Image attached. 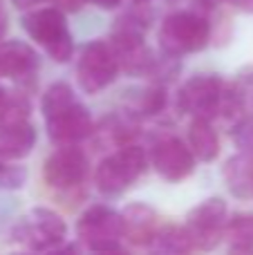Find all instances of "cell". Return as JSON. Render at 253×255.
<instances>
[{
    "label": "cell",
    "instance_id": "ac0fdd59",
    "mask_svg": "<svg viewBox=\"0 0 253 255\" xmlns=\"http://www.w3.org/2000/svg\"><path fill=\"white\" fill-rule=\"evenodd\" d=\"M188 145L195 152L197 161H215L220 154V136L215 128L211 126V119L195 117L188 128Z\"/></svg>",
    "mask_w": 253,
    "mask_h": 255
},
{
    "label": "cell",
    "instance_id": "83f0119b",
    "mask_svg": "<svg viewBox=\"0 0 253 255\" xmlns=\"http://www.w3.org/2000/svg\"><path fill=\"white\" fill-rule=\"evenodd\" d=\"M4 34H7V11H4V4L0 0V40H2Z\"/></svg>",
    "mask_w": 253,
    "mask_h": 255
},
{
    "label": "cell",
    "instance_id": "4fadbf2b",
    "mask_svg": "<svg viewBox=\"0 0 253 255\" xmlns=\"http://www.w3.org/2000/svg\"><path fill=\"white\" fill-rule=\"evenodd\" d=\"M124 217V240L132 247H146L152 242L157 229H159V215L148 204H128L121 211Z\"/></svg>",
    "mask_w": 253,
    "mask_h": 255
},
{
    "label": "cell",
    "instance_id": "44dd1931",
    "mask_svg": "<svg viewBox=\"0 0 253 255\" xmlns=\"http://www.w3.org/2000/svg\"><path fill=\"white\" fill-rule=\"evenodd\" d=\"M233 92H236L238 106H240V115L245 119H253V67H247L236 76L231 83Z\"/></svg>",
    "mask_w": 253,
    "mask_h": 255
},
{
    "label": "cell",
    "instance_id": "2e32d148",
    "mask_svg": "<svg viewBox=\"0 0 253 255\" xmlns=\"http://www.w3.org/2000/svg\"><path fill=\"white\" fill-rule=\"evenodd\" d=\"M224 184L236 197L251 199L253 197V154L242 152L229 157L222 168Z\"/></svg>",
    "mask_w": 253,
    "mask_h": 255
},
{
    "label": "cell",
    "instance_id": "9a60e30c",
    "mask_svg": "<svg viewBox=\"0 0 253 255\" xmlns=\"http://www.w3.org/2000/svg\"><path fill=\"white\" fill-rule=\"evenodd\" d=\"M134 136H137V117L126 112V117H103L101 124L94 126V132L90 139L97 141L99 148H121L126 143H134Z\"/></svg>",
    "mask_w": 253,
    "mask_h": 255
},
{
    "label": "cell",
    "instance_id": "3957f363",
    "mask_svg": "<svg viewBox=\"0 0 253 255\" xmlns=\"http://www.w3.org/2000/svg\"><path fill=\"white\" fill-rule=\"evenodd\" d=\"M150 163V154L137 143H126L121 148H115L94 172V184L106 197H117L126 193L139 177L146 172Z\"/></svg>",
    "mask_w": 253,
    "mask_h": 255
},
{
    "label": "cell",
    "instance_id": "603a6c76",
    "mask_svg": "<svg viewBox=\"0 0 253 255\" xmlns=\"http://www.w3.org/2000/svg\"><path fill=\"white\" fill-rule=\"evenodd\" d=\"M233 143L242 150V152L253 154V119H240L231 130Z\"/></svg>",
    "mask_w": 253,
    "mask_h": 255
},
{
    "label": "cell",
    "instance_id": "ffe728a7",
    "mask_svg": "<svg viewBox=\"0 0 253 255\" xmlns=\"http://www.w3.org/2000/svg\"><path fill=\"white\" fill-rule=\"evenodd\" d=\"M166 101H168L166 83H155L139 92V97L134 99V106H132V110H130V115H134L137 119L139 117H157L166 110Z\"/></svg>",
    "mask_w": 253,
    "mask_h": 255
},
{
    "label": "cell",
    "instance_id": "f1b7e54d",
    "mask_svg": "<svg viewBox=\"0 0 253 255\" xmlns=\"http://www.w3.org/2000/svg\"><path fill=\"white\" fill-rule=\"evenodd\" d=\"M197 2H200L202 7H211V9H213V7H218L220 2H227V0H197Z\"/></svg>",
    "mask_w": 253,
    "mask_h": 255
},
{
    "label": "cell",
    "instance_id": "8fae6325",
    "mask_svg": "<svg viewBox=\"0 0 253 255\" xmlns=\"http://www.w3.org/2000/svg\"><path fill=\"white\" fill-rule=\"evenodd\" d=\"M197 157L179 136H161L150 148V166L166 181H184L195 170Z\"/></svg>",
    "mask_w": 253,
    "mask_h": 255
},
{
    "label": "cell",
    "instance_id": "ba28073f",
    "mask_svg": "<svg viewBox=\"0 0 253 255\" xmlns=\"http://www.w3.org/2000/svg\"><path fill=\"white\" fill-rule=\"evenodd\" d=\"M227 83L218 74H195L179 88L177 110L184 115L213 119L222 110V99Z\"/></svg>",
    "mask_w": 253,
    "mask_h": 255
},
{
    "label": "cell",
    "instance_id": "d4e9b609",
    "mask_svg": "<svg viewBox=\"0 0 253 255\" xmlns=\"http://www.w3.org/2000/svg\"><path fill=\"white\" fill-rule=\"evenodd\" d=\"M45 2H52V0H11V4L20 11H29V9H36Z\"/></svg>",
    "mask_w": 253,
    "mask_h": 255
},
{
    "label": "cell",
    "instance_id": "4dcf8cb0",
    "mask_svg": "<svg viewBox=\"0 0 253 255\" xmlns=\"http://www.w3.org/2000/svg\"><path fill=\"white\" fill-rule=\"evenodd\" d=\"M132 2H148V0H132Z\"/></svg>",
    "mask_w": 253,
    "mask_h": 255
},
{
    "label": "cell",
    "instance_id": "1f68e13d",
    "mask_svg": "<svg viewBox=\"0 0 253 255\" xmlns=\"http://www.w3.org/2000/svg\"><path fill=\"white\" fill-rule=\"evenodd\" d=\"M2 163H4V159H2V157H0V166H2Z\"/></svg>",
    "mask_w": 253,
    "mask_h": 255
},
{
    "label": "cell",
    "instance_id": "cb8c5ba5",
    "mask_svg": "<svg viewBox=\"0 0 253 255\" xmlns=\"http://www.w3.org/2000/svg\"><path fill=\"white\" fill-rule=\"evenodd\" d=\"M52 2L56 4L58 9H63V11H79L85 4V0H52Z\"/></svg>",
    "mask_w": 253,
    "mask_h": 255
},
{
    "label": "cell",
    "instance_id": "8992f818",
    "mask_svg": "<svg viewBox=\"0 0 253 255\" xmlns=\"http://www.w3.org/2000/svg\"><path fill=\"white\" fill-rule=\"evenodd\" d=\"M79 240L94 253H121L124 251V217L119 211L94 204L76 222Z\"/></svg>",
    "mask_w": 253,
    "mask_h": 255
},
{
    "label": "cell",
    "instance_id": "d6986e66",
    "mask_svg": "<svg viewBox=\"0 0 253 255\" xmlns=\"http://www.w3.org/2000/svg\"><path fill=\"white\" fill-rule=\"evenodd\" d=\"M224 240L229 242V251L253 253V213H236L229 217Z\"/></svg>",
    "mask_w": 253,
    "mask_h": 255
},
{
    "label": "cell",
    "instance_id": "484cf974",
    "mask_svg": "<svg viewBox=\"0 0 253 255\" xmlns=\"http://www.w3.org/2000/svg\"><path fill=\"white\" fill-rule=\"evenodd\" d=\"M227 2L242 13H253V0H227Z\"/></svg>",
    "mask_w": 253,
    "mask_h": 255
},
{
    "label": "cell",
    "instance_id": "f546056e",
    "mask_svg": "<svg viewBox=\"0 0 253 255\" xmlns=\"http://www.w3.org/2000/svg\"><path fill=\"white\" fill-rule=\"evenodd\" d=\"M4 97H7V90L0 88V103H2V99H4Z\"/></svg>",
    "mask_w": 253,
    "mask_h": 255
},
{
    "label": "cell",
    "instance_id": "7402d4cb",
    "mask_svg": "<svg viewBox=\"0 0 253 255\" xmlns=\"http://www.w3.org/2000/svg\"><path fill=\"white\" fill-rule=\"evenodd\" d=\"M27 181L25 166H9L7 161L0 166V190H18Z\"/></svg>",
    "mask_w": 253,
    "mask_h": 255
},
{
    "label": "cell",
    "instance_id": "7a4b0ae2",
    "mask_svg": "<svg viewBox=\"0 0 253 255\" xmlns=\"http://www.w3.org/2000/svg\"><path fill=\"white\" fill-rule=\"evenodd\" d=\"M22 29L52 61L67 63L74 54V38L67 27L65 11L54 7H36L22 16Z\"/></svg>",
    "mask_w": 253,
    "mask_h": 255
},
{
    "label": "cell",
    "instance_id": "30bf717a",
    "mask_svg": "<svg viewBox=\"0 0 253 255\" xmlns=\"http://www.w3.org/2000/svg\"><path fill=\"white\" fill-rule=\"evenodd\" d=\"M229 222V206L222 197H206L186 215V226L193 233L197 251H213L224 240Z\"/></svg>",
    "mask_w": 253,
    "mask_h": 255
},
{
    "label": "cell",
    "instance_id": "e0dca14e",
    "mask_svg": "<svg viewBox=\"0 0 253 255\" xmlns=\"http://www.w3.org/2000/svg\"><path fill=\"white\" fill-rule=\"evenodd\" d=\"M152 253H168V255H184L197 251V244L188 226H177V224H159L152 242L148 244Z\"/></svg>",
    "mask_w": 253,
    "mask_h": 255
},
{
    "label": "cell",
    "instance_id": "6da1fadb",
    "mask_svg": "<svg viewBox=\"0 0 253 255\" xmlns=\"http://www.w3.org/2000/svg\"><path fill=\"white\" fill-rule=\"evenodd\" d=\"M40 112L47 128V136L56 145L81 143L90 139L94 132V121L88 108L76 99L74 90L63 81L52 83L45 90L40 99Z\"/></svg>",
    "mask_w": 253,
    "mask_h": 255
},
{
    "label": "cell",
    "instance_id": "9c48e42d",
    "mask_svg": "<svg viewBox=\"0 0 253 255\" xmlns=\"http://www.w3.org/2000/svg\"><path fill=\"white\" fill-rule=\"evenodd\" d=\"M90 170L88 154L79 148V143L58 145L43 163V179L54 190L79 188Z\"/></svg>",
    "mask_w": 253,
    "mask_h": 255
},
{
    "label": "cell",
    "instance_id": "5b68a950",
    "mask_svg": "<svg viewBox=\"0 0 253 255\" xmlns=\"http://www.w3.org/2000/svg\"><path fill=\"white\" fill-rule=\"evenodd\" d=\"M16 240L25 244L31 251L40 253H74L76 244H65L67 238V224L58 213L49 211V208H34L25 222L16 226L13 231Z\"/></svg>",
    "mask_w": 253,
    "mask_h": 255
},
{
    "label": "cell",
    "instance_id": "5bb4252c",
    "mask_svg": "<svg viewBox=\"0 0 253 255\" xmlns=\"http://www.w3.org/2000/svg\"><path fill=\"white\" fill-rule=\"evenodd\" d=\"M36 145V128L29 119L0 124V157L4 161L25 159Z\"/></svg>",
    "mask_w": 253,
    "mask_h": 255
},
{
    "label": "cell",
    "instance_id": "52a82bcc",
    "mask_svg": "<svg viewBox=\"0 0 253 255\" xmlns=\"http://www.w3.org/2000/svg\"><path fill=\"white\" fill-rule=\"evenodd\" d=\"M121 72L117 54L110 40H90L81 49L79 63H76V81L85 94H99L117 81Z\"/></svg>",
    "mask_w": 253,
    "mask_h": 255
},
{
    "label": "cell",
    "instance_id": "277c9868",
    "mask_svg": "<svg viewBox=\"0 0 253 255\" xmlns=\"http://www.w3.org/2000/svg\"><path fill=\"white\" fill-rule=\"evenodd\" d=\"M211 22L195 11H175L161 20L159 27V47L170 56L195 54L209 45Z\"/></svg>",
    "mask_w": 253,
    "mask_h": 255
},
{
    "label": "cell",
    "instance_id": "4316f807",
    "mask_svg": "<svg viewBox=\"0 0 253 255\" xmlns=\"http://www.w3.org/2000/svg\"><path fill=\"white\" fill-rule=\"evenodd\" d=\"M85 2L94 4V7H99V9H115L121 4V0H85Z\"/></svg>",
    "mask_w": 253,
    "mask_h": 255
},
{
    "label": "cell",
    "instance_id": "7c38bea8",
    "mask_svg": "<svg viewBox=\"0 0 253 255\" xmlns=\"http://www.w3.org/2000/svg\"><path fill=\"white\" fill-rule=\"evenodd\" d=\"M38 72V54L22 40L0 43V76L11 81H25Z\"/></svg>",
    "mask_w": 253,
    "mask_h": 255
}]
</instances>
